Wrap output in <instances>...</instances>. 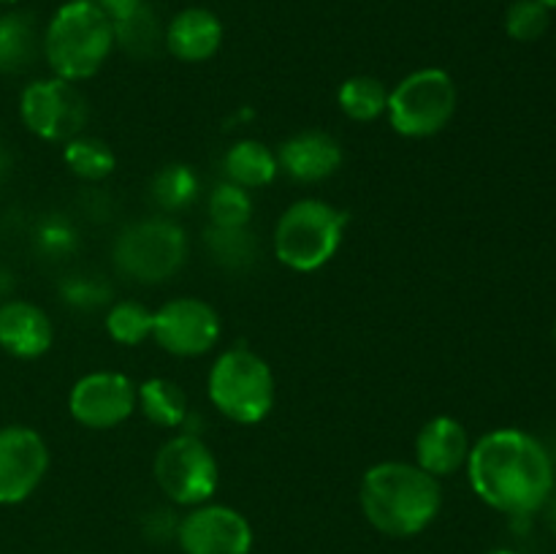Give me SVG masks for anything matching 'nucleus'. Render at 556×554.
Returning <instances> with one entry per match:
<instances>
[{
	"instance_id": "nucleus-1",
	"label": "nucleus",
	"mask_w": 556,
	"mask_h": 554,
	"mask_svg": "<svg viewBox=\"0 0 556 554\" xmlns=\"http://www.w3.org/2000/svg\"><path fill=\"white\" fill-rule=\"evenodd\" d=\"M472 492L508 516H530L554 492V462L535 435L516 427L492 429L472 443L467 456Z\"/></svg>"
},
{
	"instance_id": "nucleus-2",
	"label": "nucleus",
	"mask_w": 556,
	"mask_h": 554,
	"mask_svg": "<svg viewBox=\"0 0 556 554\" xmlns=\"http://www.w3.org/2000/svg\"><path fill=\"white\" fill-rule=\"evenodd\" d=\"M362 514L389 538H413L427 530L443 508V487L416 462L383 459L367 467L358 489Z\"/></svg>"
},
{
	"instance_id": "nucleus-3",
	"label": "nucleus",
	"mask_w": 556,
	"mask_h": 554,
	"mask_svg": "<svg viewBox=\"0 0 556 554\" xmlns=\"http://www.w3.org/2000/svg\"><path fill=\"white\" fill-rule=\"evenodd\" d=\"M114 52V25L92 0H68L43 27L41 54L60 79H92Z\"/></svg>"
},
{
	"instance_id": "nucleus-4",
	"label": "nucleus",
	"mask_w": 556,
	"mask_h": 554,
	"mask_svg": "<svg viewBox=\"0 0 556 554\" xmlns=\"http://www.w3.org/2000/svg\"><path fill=\"white\" fill-rule=\"evenodd\" d=\"M351 215L326 199H296L277 217L271 248L286 269L309 275L334 261L345 242Z\"/></svg>"
},
{
	"instance_id": "nucleus-5",
	"label": "nucleus",
	"mask_w": 556,
	"mask_h": 554,
	"mask_svg": "<svg viewBox=\"0 0 556 554\" xmlns=\"http://www.w3.org/2000/svg\"><path fill=\"white\" fill-rule=\"evenodd\" d=\"M206 396L223 418L242 427L261 424L277 400L275 369L248 345L223 351L206 375Z\"/></svg>"
},
{
	"instance_id": "nucleus-6",
	"label": "nucleus",
	"mask_w": 556,
	"mask_h": 554,
	"mask_svg": "<svg viewBox=\"0 0 556 554\" xmlns=\"http://www.w3.org/2000/svg\"><path fill=\"white\" fill-rule=\"evenodd\" d=\"M188 234L174 217L150 215L128 223L114 237L112 264L130 282L161 286L188 261Z\"/></svg>"
},
{
	"instance_id": "nucleus-7",
	"label": "nucleus",
	"mask_w": 556,
	"mask_h": 554,
	"mask_svg": "<svg viewBox=\"0 0 556 554\" xmlns=\"http://www.w3.org/2000/svg\"><path fill=\"white\" fill-rule=\"evenodd\" d=\"M459 90L448 71L418 68L389 87L386 117L405 139H432L451 125Z\"/></svg>"
},
{
	"instance_id": "nucleus-8",
	"label": "nucleus",
	"mask_w": 556,
	"mask_h": 554,
	"mask_svg": "<svg viewBox=\"0 0 556 554\" xmlns=\"http://www.w3.org/2000/svg\"><path fill=\"white\" fill-rule=\"evenodd\" d=\"M152 476H155L157 489L174 505H185V508L210 503L220 487V465H217L215 451L190 429L163 440L152 462Z\"/></svg>"
},
{
	"instance_id": "nucleus-9",
	"label": "nucleus",
	"mask_w": 556,
	"mask_h": 554,
	"mask_svg": "<svg viewBox=\"0 0 556 554\" xmlns=\"http://www.w3.org/2000/svg\"><path fill=\"white\" fill-rule=\"evenodd\" d=\"M20 117L22 125L41 141L65 144L85 134L90 103L76 81L52 74L25 85L20 96Z\"/></svg>"
},
{
	"instance_id": "nucleus-10",
	"label": "nucleus",
	"mask_w": 556,
	"mask_h": 554,
	"mask_svg": "<svg viewBox=\"0 0 556 554\" xmlns=\"http://www.w3.org/2000/svg\"><path fill=\"white\" fill-rule=\"evenodd\" d=\"M220 313L206 299L174 297L155 310L152 340L177 358L206 356L220 342Z\"/></svg>"
},
{
	"instance_id": "nucleus-11",
	"label": "nucleus",
	"mask_w": 556,
	"mask_h": 554,
	"mask_svg": "<svg viewBox=\"0 0 556 554\" xmlns=\"http://www.w3.org/2000/svg\"><path fill=\"white\" fill-rule=\"evenodd\" d=\"M68 413L92 432L119 427L136 413V380L114 369L81 375L68 391Z\"/></svg>"
},
{
	"instance_id": "nucleus-12",
	"label": "nucleus",
	"mask_w": 556,
	"mask_h": 554,
	"mask_svg": "<svg viewBox=\"0 0 556 554\" xmlns=\"http://www.w3.org/2000/svg\"><path fill=\"white\" fill-rule=\"evenodd\" d=\"M177 543L182 554H250L253 525L242 511L223 503H201L177 521Z\"/></svg>"
},
{
	"instance_id": "nucleus-13",
	"label": "nucleus",
	"mask_w": 556,
	"mask_h": 554,
	"mask_svg": "<svg viewBox=\"0 0 556 554\" xmlns=\"http://www.w3.org/2000/svg\"><path fill=\"white\" fill-rule=\"evenodd\" d=\"M49 473V445L38 429L9 424L0 429V505H20Z\"/></svg>"
},
{
	"instance_id": "nucleus-14",
	"label": "nucleus",
	"mask_w": 556,
	"mask_h": 554,
	"mask_svg": "<svg viewBox=\"0 0 556 554\" xmlns=\"http://www.w3.org/2000/svg\"><path fill=\"white\" fill-rule=\"evenodd\" d=\"M275 152L280 174H286L291 182L299 185L326 182V179L340 172L342 161H345V152H342L337 136L318 128H307L288 136Z\"/></svg>"
},
{
	"instance_id": "nucleus-15",
	"label": "nucleus",
	"mask_w": 556,
	"mask_h": 554,
	"mask_svg": "<svg viewBox=\"0 0 556 554\" xmlns=\"http://www.w3.org/2000/svg\"><path fill=\"white\" fill-rule=\"evenodd\" d=\"M416 465L438 481L465 470L472 440L465 424L454 416H432L416 435Z\"/></svg>"
},
{
	"instance_id": "nucleus-16",
	"label": "nucleus",
	"mask_w": 556,
	"mask_h": 554,
	"mask_svg": "<svg viewBox=\"0 0 556 554\" xmlns=\"http://www.w3.org/2000/svg\"><path fill=\"white\" fill-rule=\"evenodd\" d=\"M54 342V324L43 307L27 299L0 302V348L14 358H41Z\"/></svg>"
},
{
	"instance_id": "nucleus-17",
	"label": "nucleus",
	"mask_w": 556,
	"mask_h": 554,
	"mask_svg": "<svg viewBox=\"0 0 556 554\" xmlns=\"http://www.w3.org/2000/svg\"><path fill=\"white\" fill-rule=\"evenodd\" d=\"M163 47L179 63H206L223 47V22L217 20V14H212L210 9H201V5L177 11L166 25Z\"/></svg>"
},
{
	"instance_id": "nucleus-18",
	"label": "nucleus",
	"mask_w": 556,
	"mask_h": 554,
	"mask_svg": "<svg viewBox=\"0 0 556 554\" xmlns=\"http://www.w3.org/2000/svg\"><path fill=\"white\" fill-rule=\"evenodd\" d=\"M223 179L239 188H269L280 174L277 152L258 139H239L223 152Z\"/></svg>"
},
{
	"instance_id": "nucleus-19",
	"label": "nucleus",
	"mask_w": 556,
	"mask_h": 554,
	"mask_svg": "<svg viewBox=\"0 0 556 554\" xmlns=\"http://www.w3.org/2000/svg\"><path fill=\"white\" fill-rule=\"evenodd\" d=\"M136 411L157 429H185L190 421V402L177 380L155 375L136 383Z\"/></svg>"
},
{
	"instance_id": "nucleus-20",
	"label": "nucleus",
	"mask_w": 556,
	"mask_h": 554,
	"mask_svg": "<svg viewBox=\"0 0 556 554\" xmlns=\"http://www.w3.org/2000/svg\"><path fill=\"white\" fill-rule=\"evenodd\" d=\"M41 38L36 20L25 11L0 14V74H22L41 54Z\"/></svg>"
},
{
	"instance_id": "nucleus-21",
	"label": "nucleus",
	"mask_w": 556,
	"mask_h": 554,
	"mask_svg": "<svg viewBox=\"0 0 556 554\" xmlns=\"http://www.w3.org/2000/svg\"><path fill=\"white\" fill-rule=\"evenodd\" d=\"M150 196L152 204L163 212V215H177L193 206L201 196V179L188 163H166L155 172L150 179Z\"/></svg>"
},
{
	"instance_id": "nucleus-22",
	"label": "nucleus",
	"mask_w": 556,
	"mask_h": 554,
	"mask_svg": "<svg viewBox=\"0 0 556 554\" xmlns=\"http://www.w3.org/2000/svg\"><path fill=\"white\" fill-rule=\"evenodd\" d=\"M166 41V25L150 3L141 5L128 20L114 22V49H123L134 60H150Z\"/></svg>"
},
{
	"instance_id": "nucleus-23",
	"label": "nucleus",
	"mask_w": 556,
	"mask_h": 554,
	"mask_svg": "<svg viewBox=\"0 0 556 554\" xmlns=\"http://www.w3.org/2000/svg\"><path fill=\"white\" fill-rule=\"evenodd\" d=\"M337 106L353 123H375L383 117L386 106H389V87L378 76L356 74L340 85Z\"/></svg>"
},
{
	"instance_id": "nucleus-24",
	"label": "nucleus",
	"mask_w": 556,
	"mask_h": 554,
	"mask_svg": "<svg viewBox=\"0 0 556 554\" xmlns=\"http://www.w3.org/2000/svg\"><path fill=\"white\" fill-rule=\"evenodd\" d=\"M63 163L81 182H103L117 168V155L103 139L90 134H79L63 144Z\"/></svg>"
},
{
	"instance_id": "nucleus-25",
	"label": "nucleus",
	"mask_w": 556,
	"mask_h": 554,
	"mask_svg": "<svg viewBox=\"0 0 556 554\" xmlns=\"http://www.w3.org/2000/svg\"><path fill=\"white\" fill-rule=\"evenodd\" d=\"M204 244L210 250L212 261L228 272H244L258 261V237L250 231V226L242 228H223L210 226L204 231Z\"/></svg>"
},
{
	"instance_id": "nucleus-26",
	"label": "nucleus",
	"mask_w": 556,
	"mask_h": 554,
	"mask_svg": "<svg viewBox=\"0 0 556 554\" xmlns=\"http://www.w3.org/2000/svg\"><path fill=\"white\" fill-rule=\"evenodd\" d=\"M152 318H155V310L147 307L144 302L117 299V302H109L106 315H103V329L117 345L136 348L152 340Z\"/></svg>"
},
{
	"instance_id": "nucleus-27",
	"label": "nucleus",
	"mask_w": 556,
	"mask_h": 554,
	"mask_svg": "<svg viewBox=\"0 0 556 554\" xmlns=\"http://www.w3.org/2000/svg\"><path fill=\"white\" fill-rule=\"evenodd\" d=\"M206 210H210V226L242 228L250 226V221H253L255 201L248 188H239V185L228 182V179H220L212 188Z\"/></svg>"
},
{
	"instance_id": "nucleus-28",
	"label": "nucleus",
	"mask_w": 556,
	"mask_h": 554,
	"mask_svg": "<svg viewBox=\"0 0 556 554\" xmlns=\"http://www.w3.org/2000/svg\"><path fill=\"white\" fill-rule=\"evenodd\" d=\"M548 25H552V9H546L541 0H514L505 11V33L519 43L543 38Z\"/></svg>"
},
{
	"instance_id": "nucleus-29",
	"label": "nucleus",
	"mask_w": 556,
	"mask_h": 554,
	"mask_svg": "<svg viewBox=\"0 0 556 554\" xmlns=\"http://www.w3.org/2000/svg\"><path fill=\"white\" fill-rule=\"evenodd\" d=\"M33 242H36L38 253H43L47 259H65L79 248V234L68 217L49 215L36 226Z\"/></svg>"
},
{
	"instance_id": "nucleus-30",
	"label": "nucleus",
	"mask_w": 556,
	"mask_h": 554,
	"mask_svg": "<svg viewBox=\"0 0 556 554\" xmlns=\"http://www.w3.org/2000/svg\"><path fill=\"white\" fill-rule=\"evenodd\" d=\"M60 293H63L65 302L76 310H96L109 304L112 299V291H109L106 282L96 280L90 275H71L68 280L60 286Z\"/></svg>"
},
{
	"instance_id": "nucleus-31",
	"label": "nucleus",
	"mask_w": 556,
	"mask_h": 554,
	"mask_svg": "<svg viewBox=\"0 0 556 554\" xmlns=\"http://www.w3.org/2000/svg\"><path fill=\"white\" fill-rule=\"evenodd\" d=\"M92 3H96L114 25V22H123V20H128L130 14H136V11H139L147 0H92Z\"/></svg>"
},
{
	"instance_id": "nucleus-32",
	"label": "nucleus",
	"mask_w": 556,
	"mask_h": 554,
	"mask_svg": "<svg viewBox=\"0 0 556 554\" xmlns=\"http://www.w3.org/2000/svg\"><path fill=\"white\" fill-rule=\"evenodd\" d=\"M5 172H9V158H5L3 152H0V179L5 177Z\"/></svg>"
},
{
	"instance_id": "nucleus-33",
	"label": "nucleus",
	"mask_w": 556,
	"mask_h": 554,
	"mask_svg": "<svg viewBox=\"0 0 556 554\" xmlns=\"http://www.w3.org/2000/svg\"><path fill=\"white\" fill-rule=\"evenodd\" d=\"M486 554H519V552H510V549H492V552Z\"/></svg>"
},
{
	"instance_id": "nucleus-34",
	"label": "nucleus",
	"mask_w": 556,
	"mask_h": 554,
	"mask_svg": "<svg viewBox=\"0 0 556 554\" xmlns=\"http://www.w3.org/2000/svg\"><path fill=\"white\" fill-rule=\"evenodd\" d=\"M543 5H546V9H556V0H541Z\"/></svg>"
},
{
	"instance_id": "nucleus-35",
	"label": "nucleus",
	"mask_w": 556,
	"mask_h": 554,
	"mask_svg": "<svg viewBox=\"0 0 556 554\" xmlns=\"http://www.w3.org/2000/svg\"><path fill=\"white\" fill-rule=\"evenodd\" d=\"M552 521H554V527H556V498H554V503H552Z\"/></svg>"
},
{
	"instance_id": "nucleus-36",
	"label": "nucleus",
	"mask_w": 556,
	"mask_h": 554,
	"mask_svg": "<svg viewBox=\"0 0 556 554\" xmlns=\"http://www.w3.org/2000/svg\"><path fill=\"white\" fill-rule=\"evenodd\" d=\"M0 3H16V0H0Z\"/></svg>"
},
{
	"instance_id": "nucleus-37",
	"label": "nucleus",
	"mask_w": 556,
	"mask_h": 554,
	"mask_svg": "<svg viewBox=\"0 0 556 554\" xmlns=\"http://www.w3.org/2000/svg\"><path fill=\"white\" fill-rule=\"evenodd\" d=\"M554 337H556V326H554Z\"/></svg>"
}]
</instances>
